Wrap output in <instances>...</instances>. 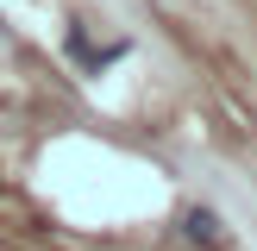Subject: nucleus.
Listing matches in <instances>:
<instances>
[{"mask_svg": "<svg viewBox=\"0 0 257 251\" xmlns=\"http://www.w3.org/2000/svg\"><path fill=\"white\" fill-rule=\"evenodd\" d=\"M182 238L201 245V251H226V226H220L213 207H182Z\"/></svg>", "mask_w": 257, "mask_h": 251, "instance_id": "nucleus-1", "label": "nucleus"}]
</instances>
